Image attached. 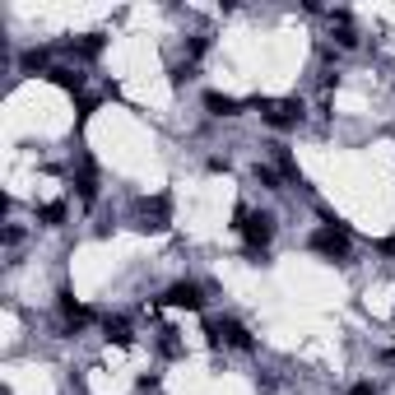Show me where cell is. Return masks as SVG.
Instances as JSON below:
<instances>
[{
  "label": "cell",
  "mask_w": 395,
  "mask_h": 395,
  "mask_svg": "<svg viewBox=\"0 0 395 395\" xmlns=\"http://www.w3.org/2000/svg\"><path fill=\"white\" fill-rule=\"evenodd\" d=\"M233 219H237V233L247 237L251 251H265V247H270V237H274V219H270V214H247V209L237 205Z\"/></svg>",
  "instance_id": "1"
},
{
  "label": "cell",
  "mask_w": 395,
  "mask_h": 395,
  "mask_svg": "<svg viewBox=\"0 0 395 395\" xmlns=\"http://www.w3.org/2000/svg\"><path fill=\"white\" fill-rule=\"evenodd\" d=\"M312 251H321V256H330V260H349V233L330 219L326 228H316V233H312Z\"/></svg>",
  "instance_id": "2"
},
{
  "label": "cell",
  "mask_w": 395,
  "mask_h": 395,
  "mask_svg": "<svg viewBox=\"0 0 395 395\" xmlns=\"http://www.w3.org/2000/svg\"><path fill=\"white\" fill-rule=\"evenodd\" d=\"M209 344H219V349H242L247 353L251 349V335H247V326L242 321H233V316H219V321H209Z\"/></svg>",
  "instance_id": "3"
},
{
  "label": "cell",
  "mask_w": 395,
  "mask_h": 395,
  "mask_svg": "<svg viewBox=\"0 0 395 395\" xmlns=\"http://www.w3.org/2000/svg\"><path fill=\"white\" fill-rule=\"evenodd\" d=\"M260 116H265L274 130H288V126L303 121V102L298 98H270V102H260Z\"/></svg>",
  "instance_id": "4"
},
{
  "label": "cell",
  "mask_w": 395,
  "mask_h": 395,
  "mask_svg": "<svg viewBox=\"0 0 395 395\" xmlns=\"http://www.w3.org/2000/svg\"><path fill=\"white\" fill-rule=\"evenodd\" d=\"M163 303H168V307H186V312H200V307H205V293H200V284L181 279V284H172L168 293H163Z\"/></svg>",
  "instance_id": "5"
},
{
  "label": "cell",
  "mask_w": 395,
  "mask_h": 395,
  "mask_svg": "<svg viewBox=\"0 0 395 395\" xmlns=\"http://www.w3.org/2000/svg\"><path fill=\"white\" fill-rule=\"evenodd\" d=\"M140 219H145L140 228H154V233H158V228H168V200H163V195H158V200H145V205H140Z\"/></svg>",
  "instance_id": "6"
},
{
  "label": "cell",
  "mask_w": 395,
  "mask_h": 395,
  "mask_svg": "<svg viewBox=\"0 0 395 395\" xmlns=\"http://www.w3.org/2000/svg\"><path fill=\"white\" fill-rule=\"evenodd\" d=\"M61 316H66V326H70V330H84V326L93 321V312H89V307H79L70 293L61 298Z\"/></svg>",
  "instance_id": "7"
},
{
  "label": "cell",
  "mask_w": 395,
  "mask_h": 395,
  "mask_svg": "<svg viewBox=\"0 0 395 395\" xmlns=\"http://www.w3.org/2000/svg\"><path fill=\"white\" fill-rule=\"evenodd\" d=\"M205 107H209L214 116H237V112H242V102L224 98V93H205Z\"/></svg>",
  "instance_id": "8"
},
{
  "label": "cell",
  "mask_w": 395,
  "mask_h": 395,
  "mask_svg": "<svg viewBox=\"0 0 395 395\" xmlns=\"http://www.w3.org/2000/svg\"><path fill=\"white\" fill-rule=\"evenodd\" d=\"M37 219H42V224L47 228H61V224H66V205H42V209H37Z\"/></svg>",
  "instance_id": "9"
},
{
  "label": "cell",
  "mask_w": 395,
  "mask_h": 395,
  "mask_svg": "<svg viewBox=\"0 0 395 395\" xmlns=\"http://www.w3.org/2000/svg\"><path fill=\"white\" fill-rule=\"evenodd\" d=\"M107 339H116V344H130V321H107Z\"/></svg>",
  "instance_id": "10"
},
{
  "label": "cell",
  "mask_w": 395,
  "mask_h": 395,
  "mask_svg": "<svg viewBox=\"0 0 395 395\" xmlns=\"http://www.w3.org/2000/svg\"><path fill=\"white\" fill-rule=\"evenodd\" d=\"M47 75L56 79L61 89H70V93H79V75H75V70H47Z\"/></svg>",
  "instance_id": "11"
},
{
  "label": "cell",
  "mask_w": 395,
  "mask_h": 395,
  "mask_svg": "<svg viewBox=\"0 0 395 395\" xmlns=\"http://www.w3.org/2000/svg\"><path fill=\"white\" fill-rule=\"evenodd\" d=\"M47 66V51H28V56H23V70H42Z\"/></svg>",
  "instance_id": "12"
},
{
  "label": "cell",
  "mask_w": 395,
  "mask_h": 395,
  "mask_svg": "<svg viewBox=\"0 0 395 395\" xmlns=\"http://www.w3.org/2000/svg\"><path fill=\"white\" fill-rule=\"evenodd\" d=\"M349 395H377V386H372V382H358V386H353Z\"/></svg>",
  "instance_id": "13"
},
{
  "label": "cell",
  "mask_w": 395,
  "mask_h": 395,
  "mask_svg": "<svg viewBox=\"0 0 395 395\" xmlns=\"http://www.w3.org/2000/svg\"><path fill=\"white\" fill-rule=\"evenodd\" d=\"M382 251H386V256H395V237H386V242H382Z\"/></svg>",
  "instance_id": "14"
},
{
  "label": "cell",
  "mask_w": 395,
  "mask_h": 395,
  "mask_svg": "<svg viewBox=\"0 0 395 395\" xmlns=\"http://www.w3.org/2000/svg\"><path fill=\"white\" fill-rule=\"evenodd\" d=\"M391 363H395V353H391Z\"/></svg>",
  "instance_id": "15"
}]
</instances>
